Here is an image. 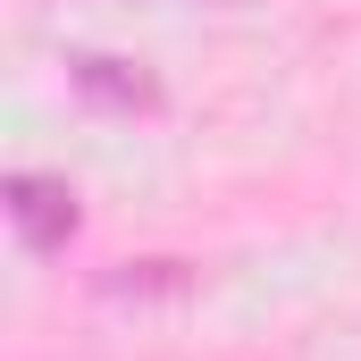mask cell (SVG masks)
<instances>
[{"instance_id":"obj_1","label":"cell","mask_w":361,"mask_h":361,"mask_svg":"<svg viewBox=\"0 0 361 361\" xmlns=\"http://www.w3.org/2000/svg\"><path fill=\"white\" fill-rule=\"evenodd\" d=\"M0 210H8V227H17V244L25 252H68V235H76V185L68 177H51V169H17V177L0 185Z\"/></svg>"},{"instance_id":"obj_2","label":"cell","mask_w":361,"mask_h":361,"mask_svg":"<svg viewBox=\"0 0 361 361\" xmlns=\"http://www.w3.org/2000/svg\"><path fill=\"white\" fill-rule=\"evenodd\" d=\"M68 85L85 92V101H101V109H152V101H160L152 76H135L126 59H101V51H76V59H68Z\"/></svg>"}]
</instances>
